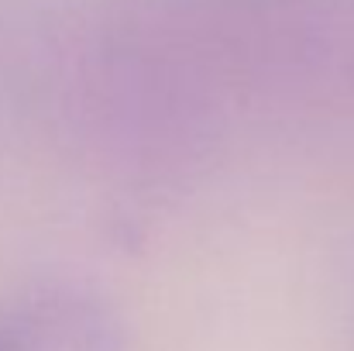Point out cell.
<instances>
[{
  "label": "cell",
  "instance_id": "6da1fadb",
  "mask_svg": "<svg viewBox=\"0 0 354 351\" xmlns=\"http://www.w3.org/2000/svg\"><path fill=\"white\" fill-rule=\"evenodd\" d=\"M0 351H124V334L104 303L52 293L0 321Z\"/></svg>",
  "mask_w": 354,
  "mask_h": 351
}]
</instances>
